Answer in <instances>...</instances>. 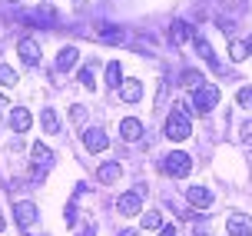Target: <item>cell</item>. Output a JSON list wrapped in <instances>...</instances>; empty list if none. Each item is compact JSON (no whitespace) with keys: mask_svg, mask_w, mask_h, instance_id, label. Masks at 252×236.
Masks as SVG:
<instances>
[{"mask_svg":"<svg viewBox=\"0 0 252 236\" xmlns=\"http://www.w3.org/2000/svg\"><path fill=\"white\" fill-rule=\"evenodd\" d=\"M166 137L169 140H186V137H192V126H189V120H186V110L183 107H176L173 110V117L166 120Z\"/></svg>","mask_w":252,"mask_h":236,"instance_id":"cell-1","label":"cell"},{"mask_svg":"<svg viewBox=\"0 0 252 236\" xmlns=\"http://www.w3.org/2000/svg\"><path fill=\"white\" fill-rule=\"evenodd\" d=\"M192 107H199L202 113H209L213 107H219V87H213V83H202L199 90H192Z\"/></svg>","mask_w":252,"mask_h":236,"instance_id":"cell-2","label":"cell"},{"mask_svg":"<svg viewBox=\"0 0 252 236\" xmlns=\"http://www.w3.org/2000/svg\"><path fill=\"white\" fill-rule=\"evenodd\" d=\"M163 170L169 176H186L189 170H192V157L183 153V150H176V153H169V157L163 160Z\"/></svg>","mask_w":252,"mask_h":236,"instance_id":"cell-3","label":"cell"},{"mask_svg":"<svg viewBox=\"0 0 252 236\" xmlns=\"http://www.w3.org/2000/svg\"><path fill=\"white\" fill-rule=\"evenodd\" d=\"M139 206H143V190H129V193H123V197L116 199V210L123 213V216H136Z\"/></svg>","mask_w":252,"mask_h":236,"instance_id":"cell-4","label":"cell"},{"mask_svg":"<svg viewBox=\"0 0 252 236\" xmlns=\"http://www.w3.org/2000/svg\"><path fill=\"white\" fill-rule=\"evenodd\" d=\"M83 147L90 153H103V150L110 147V137L103 133V130H83Z\"/></svg>","mask_w":252,"mask_h":236,"instance_id":"cell-5","label":"cell"},{"mask_svg":"<svg viewBox=\"0 0 252 236\" xmlns=\"http://www.w3.org/2000/svg\"><path fill=\"white\" fill-rule=\"evenodd\" d=\"M17 223H20V230H24V233H30V230H33V223H37V206H33V203H17Z\"/></svg>","mask_w":252,"mask_h":236,"instance_id":"cell-6","label":"cell"},{"mask_svg":"<svg viewBox=\"0 0 252 236\" xmlns=\"http://www.w3.org/2000/svg\"><path fill=\"white\" fill-rule=\"evenodd\" d=\"M17 53H20V60L30 63V67H37V63H40V43H37V40H30V37H24L20 43H17Z\"/></svg>","mask_w":252,"mask_h":236,"instance_id":"cell-7","label":"cell"},{"mask_svg":"<svg viewBox=\"0 0 252 236\" xmlns=\"http://www.w3.org/2000/svg\"><path fill=\"white\" fill-rule=\"evenodd\" d=\"M226 230H229V236H252V220L242 216V213H232L226 220Z\"/></svg>","mask_w":252,"mask_h":236,"instance_id":"cell-8","label":"cell"},{"mask_svg":"<svg viewBox=\"0 0 252 236\" xmlns=\"http://www.w3.org/2000/svg\"><path fill=\"white\" fill-rule=\"evenodd\" d=\"M30 123H33V117H30V110H27V107H13V110H10L13 133H27V130H30Z\"/></svg>","mask_w":252,"mask_h":236,"instance_id":"cell-9","label":"cell"},{"mask_svg":"<svg viewBox=\"0 0 252 236\" xmlns=\"http://www.w3.org/2000/svg\"><path fill=\"white\" fill-rule=\"evenodd\" d=\"M169 40H173V43H186V40H192V27H189L186 20H173V24H169Z\"/></svg>","mask_w":252,"mask_h":236,"instance_id":"cell-10","label":"cell"},{"mask_svg":"<svg viewBox=\"0 0 252 236\" xmlns=\"http://www.w3.org/2000/svg\"><path fill=\"white\" fill-rule=\"evenodd\" d=\"M120 133H123V140H129V143H133V140L143 137V123H139L136 117H126L123 123H120Z\"/></svg>","mask_w":252,"mask_h":236,"instance_id":"cell-11","label":"cell"},{"mask_svg":"<svg viewBox=\"0 0 252 236\" xmlns=\"http://www.w3.org/2000/svg\"><path fill=\"white\" fill-rule=\"evenodd\" d=\"M186 197H189V203H192V206H199V210H206V206L213 203V193H209L206 187H189Z\"/></svg>","mask_w":252,"mask_h":236,"instance_id":"cell-12","label":"cell"},{"mask_svg":"<svg viewBox=\"0 0 252 236\" xmlns=\"http://www.w3.org/2000/svg\"><path fill=\"white\" fill-rule=\"evenodd\" d=\"M76 57H80V53H76V47H63L60 53H57V74H66V70L76 63Z\"/></svg>","mask_w":252,"mask_h":236,"instance_id":"cell-13","label":"cell"},{"mask_svg":"<svg viewBox=\"0 0 252 236\" xmlns=\"http://www.w3.org/2000/svg\"><path fill=\"white\" fill-rule=\"evenodd\" d=\"M30 157H33V163H37L40 170H47V166H50V163H53V153H50V150H47V147H43L40 140H37V143H33V147H30Z\"/></svg>","mask_w":252,"mask_h":236,"instance_id":"cell-14","label":"cell"},{"mask_svg":"<svg viewBox=\"0 0 252 236\" xmlns=\"http://www.w3.org/2000/svg\"><path fill=\"white\" fill-rule=\"evenodd\" d=\"M120 97H123L126 103H136V100L143 97V83H139V80H123V87H120Z\"/></svg>","mask_w":252,"mask_h":236,"instance_id":"cell-15","label":"cell"},{"mask_svg":"<svg viewBox=\"0 0 252 236\" xmlns=\"http://www.w3.org/2000/svg\"><path fill=\"white\" fill-rule=\"evenodd\" d=\"M40 123H43V130H47V133H60V120H57L53 107H43V113H40Z\"/></svg>","mask_w":252,"mask_h":236,"instance_id":"cell-16","label":"cell"},{"mask_svg":"<svg viewBox=\"0 0 252 236\" xmlns=\"http://www.w3.org/2000/svg\"><path fill=\"white\" fill-rule=\"evenodd\" d=\"M120 173H123V170H120V163H103L96 176H100V183H116Z\"/></svg>","mask_w":252,"mask_h":236,"instance_id":"cell-17","label":"cell"},{"mask_svg":"<svg viewBox=\"0 0 252 236\" xmlns=\"http://www.w3.org/2000/svg\"><path fill=\"white\" fill-rule=\"evenodd\" d=\"M229 57H232V60H246V57H252L249 43H246V40H232V43H229Z\"/></svg>","mask_w":252,"mask_h":236,"instance_id":"cell-18","label":"cell"},{"mask_svg":"<svg viewBox=\"0 0 252 236\" xmlns=\"http://www.w3.org/2000/svg\"><path fill=\"white\" fill-rule=\"evenodd\" d=\"M106 83H110V87H123V67L116 60L106 67Z\"/></svg>","mask_w":252,"mask_h":236,"instance_id":"cell-19","label":"cell"},{"mask_svg":"<svg viewBox=\"0 0 252 236\" xmlns=\"http://www.w3.org/2000/svg\"><path fill=\"white\" fill-rule=\"evenodd\" d=\"M0 87H17V70L13 67H7V63H0Z\"/></svg>","mask_w":252,"mask_h":236,"instance_id":"cell-20","label":"cell"},{"mask_svg":"<svg viewBox=\"0 0 252 236\" xmlns=\"http://www.w3.org/2000/svg\"><path fill=\"white\" fill-rule=\"evenodd\" d=\"M183 87L199 90L202 87V74H199V70H186V74H183Z\"/></svg>","mask_w":252,"mask_h":236,"instance_id":"cell-21","label":"cell"},{"mask_svg":"<svg viewBox=\"0 0 252 236\" xmlns=\"http://www.w3.org/2000/svg\"><path fill=\"white\" fill-rule=\"evenodd\" d=\"M196 50H199V57H202V60L216 63V57H213V47H209V43H206L202 37H196Z\"/></svg>","mask_w":252,"mask_h":236,"instance_id":"cell-22","label":"cell"},{"mask_svg":"<svg viewBox=\"0 0 252 236\" xmlns=\"http://www.w3.org/2000/svg\"><path fill=\"white\" fill-rule=\"evenodd\" d=\"M143 226H146V230H163V216H159V213H146V216H143Z\"/></svg>","mask_w":252,"mask_h":236,"instance_id":"cell-23","label":"cell"},{"mask_svg":"<svg viewBox=\"0 0 252 236\" xmlns=\"http://www.w3.org/2000/svg\"><path fill=\"white\" fill-rule=\"evenodd\" d=\"M100 37L106 40V43H120V40H123V30H116V27H113V30H110V27H103Z\"/></svg>","mask_w":252,"mask_h":236,"instance_id":"cell-24","label":"cell"},{"mask_svg":"<svg viewBox=\"0 0 252 236\" xmlns=\"http://www.w3.org/2000/svg\"><path fill=\"white\" fill-rule=\"evenodd\" d=\"M236 100H239V107H252V87H242L236 93Z\"/></svg>","mask_w":252,"mask_h":236,"instance_id":"cell-25","label":"cell"},{"mask_svg":"<svg viewBox=\"0 0 252 236\" xmlns=\"http://www.w3.org/2000/svg\"><path fill=\"white\" fill-rule=\"evenodd\" d=\"M80 83H83L87 90H93V74H90V67H83V70H80Z\"/></svg>","mask_w":252,"mask_h":236,"instance_id":"cell-26","label":"cell"},{"mask_svg":"<svg viewBox=\"0 0 252 236\" xmlns=\"http://www.w3.org/2000/svg\"><path fill=\"white\" fill-rule=\"evenodd\" d=\"M239 137H242V143H252V120H246V123H242Z\"/></svg>","mask_w":252,"mask_h":236,"instance_id":"cell-27","label":"cell"},{"mask_svg":"<svg viewBox=\"0 0 252 236\" xmlns=\"http://www.w3.org/2000/svg\"><path fill=\"white\" fill-rule=\"evenodd\" d=\"M70 117H73V123H83V107H80V103H76L73 110H70Z\"/></svg>","mask_w":252,"mask_h":236,"instance_id":"cell-28","label":"cell"},{"mask_svg":"<svg viewBox=\"0 0 252 236\" xmlns=\"http://www.w3.org/2000/svg\"><path fill=\"white\" fill-rule=\"evenodd\" d=\"M159 236H176V226H163V230H159Z\"/></svg>","mask_w":252,"mask_h":236,"instance_id":"cell-29","label":"cell"},{"mask_svg":"<svg viewBox=\"0 0 252 236\" xmlns=\"http://www.w3.org/2000/svg\"><path fill=\"white\" fill-rule=\"evenodd\" d=\"M3 226H7V220H3V216H0V230H3Z\"/></svg>","mask_w":252,"mask_h":236,"instance_id":"cell-30","label":"cell"},{"mask_svg":"<svg viewBox=\"0 0 252 236\" xmlns=\"http://www.w3.org/2000/svg\"><path fill=\"white\" fill-rule=\"evenodd\" d=\"M249 53H252V37H249Z\"/></svg>","mask_w":252,"mask_h":236,"instance_id":"cell-31","label":"cell"}]
</instances>
